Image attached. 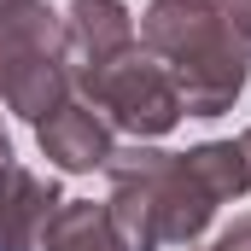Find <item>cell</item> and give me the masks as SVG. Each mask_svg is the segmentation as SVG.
I'll return each instance as SVG.
<instances>
[{
  "instance_id": "1",
  "label": "cell",
  "mask_w": 251,
  "mask_h": 251,
  "mask_svg": "<svg viewBox=\"0 0 251 251\" xmlns=\"http://www.w3.org/2000/svg\"><path fill=\"white\" fill-rule=\"evenodd\" d=\"M105 216L111 234L123 240V251H164V246H199L204 228L216 222L222 199L210 193V181L199 176L187 152H158L152 140L117 146L105 158Z\"/></svg>"
},
{
  "instance_id": "2",
  "label": "cell",
  "mask_w": 251,
  "mask_h": 251,
  "mask_svg": "<svg viewBox=\"0 0 251 251\" xmlns=\"http://www.w3.org/2000/svg\"><path fill=\"white\" fill-rule=\"evenodd\" d=\"M140 47L176 76L187 117H222L251 82V41L228 29L216 0H146Z\"/></svg>"
},
{
  "instance_id": "3",
  "label": "cell",
  "mask_w": 251,
  "mask_h": 251,
  "mask_svg": "<svg viewBox=\"0 0 251 251\" xmlns=\"http://www.w3.org/2000/svg\"><path fill=\"white\" fill-rule=\"evenodd\" d=\"M0 100L24 123H41L64 100H76L64 70V12L47 0L0 6Z\"/></svg>"
},
{
  "instance_id": "4",
  "label": "cell",
  "mask_w": 251,
  "mask_h": 251,
  "mask_svg": "<svg viewBox=\"0 0 251 251\" xmlns=\"http://www.w3.org/2000/svg\"><path fill=\"white\" fill-rule=\"evenodd\" d=\"M76 100L94 105L111 128H123L134 140H164L170 128L187 117V111H181V94H176V76L152 59L140 41L128 47L123 59H111L94 82H82Z\"/></svg>"
},
{
  "instance_id": "5",
  "label": "cell",
  "mask_w": 251,
  "mask_h": 251,
  "mask_svg": "<svg viewBox=\"0 0 251 251\" xmlns=\"http://www.w3.org/2000/svg\"><path fill=\"white\" fill-rule=\"evenodd\" d=\"M134 12L123 0H70L64 6V70H70V94L82 82H94L111 59H123L134 47Z\"/></svg>"
},
{
  "instance_id": "6",
  "label": "cell",
  "mask_w": 251,
  "mask_h": 251,
  "mask_svg": "<svg viewBox=\"0 0 251 251\" xmlns=\"http://www.w3.org/2000/svg\"><path fill=\"white\" fill-rule=\"evenodd\" d=\"M64 193L53 176H35L12 158V134L0 128V251H35Z\"/></svg>"
},
{
  "instance_id": "7",
  "label": "cell",
  "mask_w": 251,
  "mask_h": 251,
  "mask_svg": "<svg viewBox=\"0 0 251 251\" xmlns=\"http://www.w3.org/2000/svg\"><path fill=\"white\" fill-rule=\"evenodd\" d=\"M35 146H41V158H47L59 176H94V170H105V158L117 152L111 123H105L94 105H82V100H64L53 117H41V123H35Z\"/></svg>"
},
{
  "instance_id": "8",
  "label": "cell",
  "mask_w": 251,
  "mask_h": 251,
  "mask_svg": "<svg viewBox=\"0 0 251 251\" xmlns=\"http://www.w3.org/2000/svg\"><path fill=\"white\" fill-rule=\"evenodd\" d=\"M35 251H123V240L111 234L105 204L64 199L59 210H53V222L41 228V246H35Z\"/></svg>"
},
{
  "instance_id": "9",
  "label": "cell",
  "mask_w": 251,
  "mask_h": 251,
  "mask_svg": "<svg viewBox=\"0 0 251 251\" xmlns=\"http://www.w3.org/2000/svg\"><path fill=\"white\" fill-rule=\"evenodd\" d=\"M216 251H251V216H234V222L216 234Z\"/></svg>"
},
{
  "instance_id": "10",
  "label": "cell",
  "mask_w": 251,
  "mask_h": 251,
  "mask_svg": "<svg viewBox=\"0 0 251 251\" xmlns=\"http://www.w3.org/2000/svg\"><path fill=\"white\" fill-rule=\"evenodd\" d=\"M216 6H222V18H228V29L251 41V0H216Z\"/></svg>"
},
{
  "instance_id": "11",
  "label": "cell",
  "mask_w": 251,
  "mask_h": 251,
  "mask_svg": "<svg viewBox=\"0 0 251 251\" xmlns=\"http://www.w3.org/2000/svg\"><path fill=\"white\" fill-rule=\"evenodd\" d=\"M240 152H246V164H251V128H246V134H240Z\"/></svg>"
},
{
  "instance_id": "12",
  "label": "cell",
  "mask_w": 251,
  "mask_h": 251,
  "mask_svg": "<svg viewBox=\"0 0 251 251\" xmlns=\"http://www.w3.org/2000/svg\"><path fill=\"white\" fill-rule=\"evenodd\" d=\"M187 251H216V240H210V246H187Z\"/></svg>"
},
{
  "instance_id": "13",
  "label": "cell",
  "mask_w": 251,
  "mask_h": 251,
  "mask_svg": "<svg viewBox=\"0 0 251 251\" xmlns=\"http://www.w3.org/2000/svg\"><path fill=\"white\" fill-rule=\"evenodd\" d=\"M0 6H18V0H0Z\"/></svg>"
}]
</instances>
